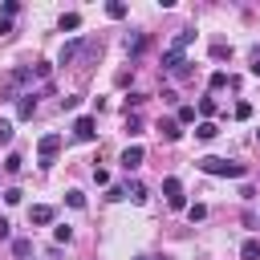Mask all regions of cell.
<instances>
[{"mask_svg":"<svg viewBox=\"0 0 260 260\" xmlns=\"http://www.w3.org/2000/svg\"><path fill=\"white\" fill-rule=\"evenodd\" d=\"M195 167H199V171H207V175H219V179H244V175H248V167H244V162H228V158H215V154L199 158Z\"/></svg>","mask_w":260,"mask_h":260,"instance_id":"cell-1","label":"cell"},{"mask_svg":"<svg viewBox=\"0 0 260 260\" xmlns=\"http://www.w3.org/2000/svg\"><path fill=\"white\" fill-rule=\"evenodd\" d=\"M162 69H167V73H175V77H187V73H191V65H187L183 49H167V53H162Z\"/></svg>","mask_w":260,"mask_h":260,"instance_id":"cell-2","label":"cell"},{"mask_svg":"<svg viewBox=\"0 0 260 260\" xmlns=\"http://www.w3.org/2000/svg\"><path fill=\"white\" fill-rule=\"evenodd\" d=\"M57 150H61V134H45V138L37 142V154H41V167H53V158H57Z\"/></svg>","mask_w":260,"mask_h":260,"instance_id":"cell-3","label":"cell"},{"mask_svg":"<svg viewBox=\"0 0 260 260\" xmlns=\"http://www.w3.org/2000/svg\"><path fill=\"white\" fill-rule=\"evenodd\" d=\"M162 195H167V203L179 211V207H187V195H183V183L179 179H162Z\"/></svg>","mask_w":260,"mask_h":260,"instance_id":"cell-4","label":"cell"},{"mask_svg":"<svg viewBox=\"0 0 260 260\" xmlns=\"http://www.w3.org/2000/svg\"><path fill=\"white\" fill-rule=\"evenodd\" d=\"M93 134H98V122H93V118H89V114H85V118H77V122H73V138H77V142H89V138H93Z\"/></svg>","mask_w":260,"mask_h":260,"instance_id":"cell-5","label":"cell"},{"mask_svg":"<svg viewBox=\"0 0 260 260\" xmlns=\"http://www.w3.org/2000/svg\"><path fill=\"white\" fill-rule=\"evenodd\" d=\"M142 158H146V150H142V146H126V150H122V171H126V175H130V171H138V167H142Z\"/></svg>","mask_w":260,"mask_h":260,"instance_id":"cell-6","label":"cell"},{"mask_svg":"<svg viewBox=\"0 0 260 260\" xmlns=\"http://www.w3.org/2000/svg\"><path fill=\"white\" fill-rule=\"evenodd\" d=\"M81 45H85L81 37H73V41H65V45H61V65H69V61H73V57L81 53Z\"/></svg>","mask_w":260,"mask_h":260,"instance_id":"cell-7","label":"cell"},{"mask_svg":"<svg viewBox=\"0 0 260 260\" xmlns=\"http://www.w3.org/2000/svg\"><path fill=\"white\" fill-rule=\"evenodd\" d=\"M158 134H162L167 142H175L183 130H179V122H175V118H158Z\"/></svg>","mask_w":260,"mask_h":260,"instance_id":"cell-8","label":"cell"},{"mask_svg":"<svg viewBox=\"0 0 260 260\" xmlns=\"http://www.w3.org/2000/svg\"><path fill=\"white\" fill-rule=\"evenodd\" d=\"M28 223H53V207H45V203H37V207L28 211Z\"/></svg>","mask_w":260,"mask_h":260,"instance_id":"cell-9","label":"cell"},{"mask_svg":"<svg viewBox=\"0 0 260 260\" xmlns=\"http://www.w3.org/2000/svg\"><path fill=\"white\" fill-rule=\"evenodd\" d=\"M142 49H146V37H142V32H134V37H126V53H130V57H138Z\"/></svg>","mask_w":260,"mask_h":260,"instance_id":"cell-10","label":"cell"},{"mask_svg":"<svg viewBox=\"0 0 260 260\" xmlns=\"http://www.w3.org/2000/svg\"><path fill=\"white\" fill-rule=\"evenodd\" d=\"M16 114H20V118H32V114H37V98H32V93H24V98H20V106H16Z\"/></svg>","mask_w":260,"mask_h":260,"instance_id":"cell-11","label":"cell"},{"mask_svg":"<svg viewBox=\"0 0 260 260\" xmlns=\"http://www.w3.org/2000/svg\"><path fill=\"white\" fill-rule=\"evenodd\" d=\"M240 256L244 260H260V240H244L240 244Z\"/></svg>","mask_w":260,"mask_h":260,"instance_id":"cell-12","label":"cell"},{"mask_svg":"<svg viewBox=\"0 0 260 260\" xmlns=\"http://www.w3.org/2000/svg\"><path fill=\"white\" fill-rule=\"evenodd\" d=\"M215 134H219V126H215V122H199V126H195V138H203V142H207V138H215Z\"/></svg>","mask_w":260,"mask_h":260,"instance_id":"cell-13","label":"cell"},{"mask_svg":"<svg viewBox=\"0 0 260 260\" xmlns=\"http://www.w3.org/2000/svg\"><path fill=\"white\" fill-rule=\"evenodd\" d=\"M106 16H110V20H122V16H126V4H122V0H110V4H106Z\"/></svg>","mask_w":260,"mask_h":260,"instance_id":"cell-14","label":"cell"},{"mask_svg":"<svg viewBox=\"0 0 260 260\" xmlns=\"http://www.w3.org/2000/svg\"><path fill=\"white\" fill-rule=\"evenodd\" d=\"M126 134H130V138L142 134V118H138V114H126Z\"/></svg>","mask_w":260,"mask_h":260,"instance_id":"cell-15","label":"cell"},{"mask_svg":"<svg viewBox=\"0 0 260 260\" xmlns=\"http://www.w3.org/2000/svg\"><path fill=\"white\" fill-rule=\"evenodd\" d=\"M20 167H24L20 154H8V158H4V171H8V175H20Z\"/></svg>","mask_w":260,"mask_h":260,"instance_id":"cell-16","label":"cell"},{"mask_svg":"<svg viewBox=\"0 0 260 260\" xmlns=\"http://www.w3.org/2000/svg\"><path fill=\"white\" fill-rule=\"evenodd\" d=\"M126 195H130L134 203H146V187H142V183H130V187H126Z\"/></svg>","mask_w":260,"mask_h":260,"instance_id":"cell-17","label":"cell"},{"mask_svg":"<svg viewBox=\"0 0 260 260\" xmlns=\"http://www.w3.org/2000/svg\"><path fill=\"white\" fill-rule=\"evenodd\" d=\"M16 12H20V4H16V0H4V4H0V16H4V20H12Z\"/></svg>","mask_w":260,"mask_h":260,"instance_id":"cell-18","label":"cell"},{"mask_svg":"<svg viewBox=\"0 0 260 260\" xmlns=\"http://www.w3.org/2000/svg\"><path fill=\"white\" fill-rule=\"evenodd\" d=\"M191 41H195V32H191V28H183V32H179V37H175V45H171V49H187V45H191Z\"/></svg>","mask_w":260,"mask_h":260,"instance_id":"cell-19","label":"cell"},{"mask_svg":"<svg viewBox=\"0 0 260 260\" xmlns=\"http://www.w3.org/2000/svg\"><path fill=\"white\" fill-rule=\"evenodd\" d=\"M211 57H215V61H223V57H232V45H223V41H215V45H211Z\"/></svg>","mask_w":260,"mask_h":260,"instance_id":"cell-20","label":"cell"},{"mask_svg":"<svg viewBox=\"0 0 260 260\" xmlns=\"http://www.w3.org/2000/svg\"><path fill=\"white\" fill-rule=\"evenodd\" d=\"M20 199H24V191H20V187H8V191H4V203H8V207H16Z\"/></svg>","mask_w":260,"mask_h":260,"instance_id":"cell-21","label":"cell"},{"mask_svg":"<svg viewBox=\"0 0 260 260\" xmlns=\"http://www.w3.org/2000/svg\"><path fill=\"white\" fill-rule=\"evenodd\" d=\"M65 203H69V207H77V211H81V207H85V195H81V191H65Z\"/></svg>","mask_w":260,"mask_h":260,"instance_id":"cell-22","label":"cell"},{"mask_svg":"<svg viewBox=\"0 0 260 260\" xmlns=\"http://www.w3.org/2000/svg\"><path fill=\"white\" fill-rule=\"evenodd\" d=\"M61 28H81V16H77V12H65V16H61Z\"/></svg>","mask_w":260,"mask_h":260,"instance_id":"cell-23","label":"cell"},{"mask_svg":"<svg viewBox=\"0 0 260 260\" xmlns=\"http://www.w3.org/2000/svg\"><path fill=\"white\" fill-rule=\"evenodd\" d=\"M199 110H203V122H211V114H215V98H203Z\"/></svg>","mask_w":260,"mask_h":260,"instance_id":"cell-24","label":"cell"},{"mask_svg":"<svg viewBox=\"0 0 260 260\" xmlns=\"http://www.w3.org/2000/svg\"><path fill=\"white\" fill-rule=\"evenodd\" d=\"M187 122H195V106H179V126H187Z\"/></svg>","mask_w":260,"mask_h":260,"instance_id":"cell-25","label":"cell"},{"mask_svg":"<svg viewBox=\"0 0 260 260\" xmlns=\"http://www.w3.org/2000/svg\"><path fill=\"white\" fill-rule=\"evenodd\" d=\"M187 219H191V223H195V219H207V207H203V203H195V207H187Z\"/></svg>","mask_w":260,"mask_h":260,"instance_id":"cell-26","label":"cell"},{"mask_svg":"<svg viewBox=\"0 0 260 260\" xmlns=\"http://www.w3.org/2000/svg\"><path fill=\"white\" fill-rule=\"evenodd\" d=\"M223 85H228V73L215 69V73H211V89H223Z\"/></svg>","mask_w":260,"mask_h":260,"instance_id":"cell-27","label":"cell"},{"mask_svg":"<svg viewBox=\"0 0 260 260\" xmlns=\"http://www.w3.org/2000/svg\"><path fill=\"white\" fill-rule=\"evenodd\" d=\"M53 236H57V244H69V240H73V228H65V223H61Z\"/></svg>","mask_w":260,"mask_h":260,"instance_id":"cell-28","label":"cell"},{"mask_svg":"<svg viewBox=\"0 0 260 260\" xmlns=\"http://www.w3.org/2000/svg\"><path fill=\"white\" fill-rule=\"evenodd\" d=\"M12 252H16V256H28L32 244H28V240H12Z\"/></svg>","mask_w":260,"mask_h":260,"instance_id":"cell-29","label":"cell"},{"mask_svg":"<svg viewBox=\"0 0 260 260\" xmlns=\"http://www.w3.org/2000/svg\"><path fill=\"white\" fill-rule=\"evenodd\" d=\"M236 118H240V122H248V118H252V106H248V102H240V106H236Z\"/></svg>","mask_w":260,"mask_h":260,"instance_id":"cell-30","label":"cell"},{"mask_svg":"<svg viewBox=\"0 0 260 260\" xmlns=\"http://www.w3.org/2000/svg\"><path fill=\"white\" fill-rule=\"evenodd\" d=\"M0 142H12V122H0Z\"/></svg>","mask_w":260,"mask_h":260,"instance_id":"cell-31","label":"cell"},{"mask_svg":"<svg viewBox=\"0 0 260 260\" xmlns=\"http://www.w3.org/2000/svg\"><path fill=\"white\" fill-rule=\"evenodd\" d=\"M8 236H12V228H8V219L0 215V240H8Z\"/></svg>","mask_w":260,"mask_h":260,"instance_id":"cell-32","label":"cell"},{"mask_svg":"<svg viewBox=\"0 0 260 260\" xmlns=\"http://www.w3.org/2000/svg\"><path fill=\"white\" fill-rule=\"evenodd\" d=\"M252 77H260V57H252Z\"/></svg>","mask_w":260,"mask_h":260,"instance_id":"cell-33","label":"cell"},{"mask_svg":"<svg viewBox=\"0 0 260 260\" xmlns=\"http://www.w3.org/2000/svg\"><path fill=\"white\" fill-rule=\"evenodd\" d=\"M138 260H146V256H138Z\"/></svg>","mask_w":260,"mask_h":260,"instance_id":"cell-34","label":"cell"},{"mask_svg":"<svg viewBox=\"0 0 260 260\" xmlns=\"http://www.w3.org/2000/svg\"><path fill=\"white\" fill-rule=\"evenodd\" d=\"M162 260H171V256H162Z\"/></svg>","mask_w":260,"mask_h":260,"instance_id":"cell-35","label":"cell"}]
</instances>
